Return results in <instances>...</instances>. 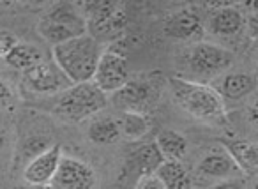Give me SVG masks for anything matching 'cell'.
<instances>
[{"label": "cell", "instance_id": "1", "mask_svg": "<svg viewBox=\"0 0 258 189\" xmlns=\"http://www.w3.org/2000/svg\"><path fill=\"white\" fill-rule=\"evenodd\" d=\"M101 55H103L101 43L90 34H83L51 48V58L73 85L92 82Z\"/></svg>", "mask_w": 258, "mask_h": 189}, {"label": "cell", "instance_id": "2", "mask_svg": "<svg viewBox=\"0 0 258 189\" xmlns=\"http://www.w3.org/2000/svg\"><path fill=\"white\" fill-rule=\"evenodd\" d=\"M175 103L198 120H219L225 117L226 104L209 83L195 82L182 76L170 78Z\"/></svg>", "mask_w": 258, "mask_h": 189}, {"label": "cell", "instance_id": "3", "mask_svg": "<svg viewBox=\"0 0 258 189\" xmlns=\"http://www.w3.org/2000/svg\"><path fill=\"white\" fill-rule=\"evenodd\" d=\"M110 103L108 94H104L94 82L76 83L68 90L58 94L51 113L69 124H80L104 110Z\"/></svg>", "mask_w": 258, "mask_h": 189}, {"label": "cell", "instance_id": "4", "mask_svg": "<svg viewBox=\"0 0 258 189\" xmlns=\"http://www.w3.org/2000/svg\"><path fill=\"white\" fill-rule=\"evenodd\" d=\"M39 36L51 48L87 34V20L78 6L58 2L43 13L37 23Z\"/></svg>", "mask_w": 258, "mask_h": 189}, {"label": "cell", "instance_id": "5", "mask_svg": "<svg viewBox=\"0 0 258 189\" xmlns=\"http://www.w3.org/2000/svg\"><path fill=\"white\" fill-rule=\"evenodd\" d=\"M87 20V34L94 39H117L129 23L127 13L117 2H87L80 6Z\"/></svg>", "mask_w": 258, "mask_h": 189}, {"label": "cell", "instance_id": "6", "mask_svg": "<svg viewBox=\"0 0 258 189\" xmlns=\"http://www.w3.org/2000/svg\"><path fill=\"white\" fill-rule=\"evenodd\" d=\"M186 60L187 68L191 69L195 76L212 82L214 78L225 75L232 68L233 53L221 44L200 41V43L193 44L189 48Z\"/></svg>", "mask_w": 258, "mask_h": 189}, {"label": "cell", "instance_id": "7", "mask_svg": "<svg viewBox=\"0 0 258 189\" xmlns=\"http://www.w3.org/2000/svg\"><path fill=\"white\" fill-rule=\"evenodd\" d=\"M163 85L151 78L129 80L118 92L113 94V104L122 111L149 113L161 97Z\"/></svg>", "mask_w": 258, "mask_h": 189}, {"label": "cell", "instance_id": "8", "mask_svg": "<svg viewBox=\"0 0 258 189\" xmlns=\"http://www.w3.org/2000/svg\"><path fill=\"white\" fill-rule=\"evenodd\" d=\"M22 83L25 89L39 96H58L73 85L53 58H46L43 64L22 73Z\"/></svg>", "mask_w": 258, "mask_h": 189}, {"label": "cell", "instance_id": "9", "mask_svg": "<svg viewBox=\"0 0 258 189\" xmlns=\"http://www.w3.org/2000/svg\"><path fill=\"white\" fill-rule=\"evenodd\" d=\"M129 80L131 78H129L127 58L117 50L103 51L92 82L96 83L104 94L113 96V94L118 92Z\"/></svg>", "mask_w": 258, "mask_h": 189}, {"label": "cell", "instance_id": "10", "mask_svg": "<svg viewBox=\"0 0 258 189\" xmlns=\"http://www.w3.org/2000/svg\"><path fill=\"white\" fill-rule=\"evenodd\" d=\"M163 32L166 37L186 43H200L205 34V18L193 8H184L180 11L166 16L163 23Z\"/></svg>", "mask_w": 258, "mask_h": 189}, {"label": "cell", "instance_id": "11", "mask_svg": "<svg viewBox=\"0 0 258 189\" xmlns=\"http://www.w3.org/2000/svg\"><path fill=\"white\" fill-rule=\"evenodd\" d=\"M97 173L89 163L75 156H62L51 189H94Z\"/></svg>", "mask_w": 258, "mask_h": 189}, {"label": "cell", "instance_id": "12", "mask_svg": "<svg viewBox=\"0 0 258 189\" xmlns=\"http://www.w3.org/2000/svg\"><path fill=\"white\" fill-rule=\"evenodd\" d=\"M64 156L60 143H53L50 149L41 152L34 159L23 166L22 178L25 184L30 185H51L55 175H57L58 164Z\"/></svg>", "mask_w": 258, "mask_h": 189}, {"label": "cell", "instance_id": "13", "mask_svg": "<svg viewBox=\"0 0 258 189\" xmlns=\"http://www.w3.org/2000/svg\"><path fill=\"white\" fill-rule=\"evenodd\" d=\"M246 29V16L233 6H216L205 16V32L219 39H232Z\"/></svg>", "mask_w": 258, "mask_h": 189}, {"label": "cell", "instance_id": "14", "mask_svg": "<svg viewBox=\"0 0 258 189\" xmlns=\"http://www.w3.org/2000/svg\"><path fill=\"white\" fill-rule=\"evenodd\" d=\"M209 85L221 96L225 103L226 101H240L253 96L258 90V76L244 71H226L225 75L212 80Z\"/></svg>", "mask_w": 258, "mask_h": 189}, {"label": "cell", "instance_id": "15", "mask_svg": "<svg viewBox=\"0 0 258 189\" xmlns=\"http://www.w3.org/2000/svg\"><path fill=\"white\" fill-rule=\"evenodd\" d=\"M198 177L207 178V180H226L233 177H244L240 168L237 166L235 159L228 154L225 147L214 149L207 152L197 164Z\"/></svg>", "mask_w": 258, "mask_h": 189}, {"label": "cell", "instance_id": "16", "mask_svg": "<svg viewBox=\"0 0 258 189\" xmlns=\"http://www.w3.org/2000/svg\"><path fill=\"white\" fill-rule=\"evenodd\" d=\"M163 161L165 159H163L156 142L144 143V145L137 147V149L127 154L124 166H122L120 180H124V178H127V180L135 178L137 180L138 177H142L145 173H154L161 166Z\"/></svg>", "mask_w": 258, "mask_h": 189}, {"label": "cell", "instance_id": "17", "mask_svg": "<svg viewBox=\"0 0 258 189\" xmlns=\"http://www.w3.org/2000/svg\"><path fill=\"white\" fill-rule=\"evenodd\" d=\"M53 136L48 129L39 131L36 129V117L32 118V131L25 129L20 136V140L16 142L15 147V164L25 166L30 159H34L36 156H39L41 152H44L46 149H50L53 145Z\"/></svg>", "mask_w": 258, "mask_h": 189}, {"label": "cell", "instance_id": "18", "mask_svg": "<svg viewBox=\"0 0 258 189\" xmlns=\"http://www.w3.org/2000/svg\"><path fill=\"white\" fill-rule=\"evenodd\" d=\"M223 147L235 159L242 175L251 177L258 173V143L247 142V140H226L223 142Z\"/></svg>", "mask_w": 258, "mask_h": 189}, {"label": "cell", "instance_id": "19", "mask_svg": "<svg viewBox=\"0 0 258 189\" xmlns=\"http://www.w3.org/2000/svg\"><path fill=\"white\" fill-rule=\"evenodd\" d=\"M44 60H46V55H44V51L39 46H36L32 43H20V41L4 57L6 64L20 73L30 71L36 66L43 64Z\"/></svg>", "mask_w": 258, "mask_h": 189}, {"label": "cell", "instance_id": "20", "mask_svg": "<svg viewBox=\"0 0 258 189\" xmlns=\"http://www.w3.org/2000/svg\"><path fill=\"white\" fill-rule=\"evenodd\" d=\"M87 138L96 145H113L122 138L120 124L117 117H96L87 128Z\"/></svg>", "mask_w": 258, "mask_h": 189}, {"label": "cell", "instance_id": "21", "mask_svg": "<svg viewBox=\"0 0 258 189\" xmlns=\"http://www.w3.org/2000/svg\"><path fill=\"white\" fill-rule=\"evenodd\" d=\"M156 145L163 159L182 161L187 154V138L177 129H161L156 136Z\"/></svg>", "mask_w": 258, "mask_h": 189}, {"label": "cell", "instance_id": "22", "mask_svg": "<svg viewBox=\"0 0 258 189\" xmlns=\"http://www.w3.org/2000/svg\"><path fill=\"white\" fill-rule=\"evenodd\" d=\"M118 124H120L122 138L129 142H138L142 140L152 128V120L149 113H138V111H122L118 115Z\"/></svg>", "mask_w": 258, "mask_h": 189}, {"label": "cell", "instance_id": "23", "mask_svg": "<svg viewBox=\"0 0 258 189\" xmlns=\"http://www.w3.org/2000/svg\"><path fill=\"white\" fill-rule=\"evenodd\" d=\"M156 173L159 175L166 189H189L191 185V175L182 161L165 159Z\"/></svg>", "mask_w": 258, "mask_h": 189}, {"label": "cell", "instance_id": "24", "mask_svg": "<svg viewBox=\"0 0 258 189\" xmlns=\"http://www.w3.org/2000/svg\"><path fill=\"white\" fill-rule=\"evenodd\" d=\"M135 189H166L159 175L156 173H145L135 180Z\"/></svg>", "mask_w": 258, "mask_h": 189}, {"label": "cell", "instance_id": "25", "mask_svg": "<svg viewBox=\"0 0 258 189\" xmlns=\"http://www.w3.org/2000/svg\"><path fill=\"white\" fill-rule=\"evenodd\" d=\"M13 104H15V92L9 87V83L0 78V110H6Z\"/></svg>", "mask_w": 258, "mask_h": 189}, {"label": "cell", "instance_id": "26", "mask_svg": "<svg viewBox=\"0 0 258 189\" xmlns=\"http://www.w3.org/2000/svg\"><path fill=\"white\" fill-rule=\"evenodd\" d=\"M16 43L18 39L15 34H11L9 30H0V58H4Z\"/></svg>", "mask_w": 258, "mask_h": 189}, {"label": "cell", "instance_id": "27", "mask_svg": "<svg viewBox=\"0 0 258 189\" xmlns=\"http://www.w3.org/2000/svg\"><path fill=\"white\" fill-rule=\"evenodd\" d=\"M209 189H246V178L244 177L226 178V180L214 182Z\"/></svg>", "mask_w": 258, "mask_h": 189}, {"label": "cell", "instance_id": "28", "mask_svg": "<svg viewBox=\"0 0 258 189\" xmlns=\"http://www.w3.org/2000/svg\"><path fill=\"white\" fill-rule=\"evenodd\" d=\"M247 120H249L251 125L258 128V97H254L247 106Z\"/></svg>", "mask_w": 258, "mask_h": 189}, {"label": "cell", "instance_id": "29", "mask_svg": "<svg viewBox=\"0 0 258 189\" xmlns=\"http://www.w3.org/2000/svg\"><path fill=\"white\" fill-rule=\"evenodd\" d=\"M15 189H51V185H30V184H22V185H16Z\"/></svg>", "mask_w": 258, "mask_h": 189}, {"label": "cell", "instance_id": "30", "mask_svg": "<svg viewBox=\"0 0 258 189\" xmlns=\"http://www.w3.org/2000/svg\"><path fill=\"white\" fill-rule=\"evenodd\" d=\"M6 142H8V131L4 125H0V149L6 145Z\"/></svg>", "mask_w": 258, "mask_h": 189}, {"label": "cell", "instance_id": "31", "mask_svg": "<svg viewBox=\"0 0 258 189\" xmlns=\"http://www.w3.org/2000/svg\"><path fill=\"white\" fill-rule=\"evenodd\" d=\"M251 189H258V182H254V184L251 185Z\"/></svg>", "mask_w": 258, "mask_h": 189}, {"label": "cell", "instance_id": "32", "mask_svg": "<svg viewBox=\"0 0 258 189\" xmlns=\"http://www.w3.org/2000/svg\"><path fill=\"white\" fill-rule=\"evenodd\" d=\"M256 66H258V50H256Z\"/></svg>", "mask_w": 258, "mask_h": 189}]
</instances>
